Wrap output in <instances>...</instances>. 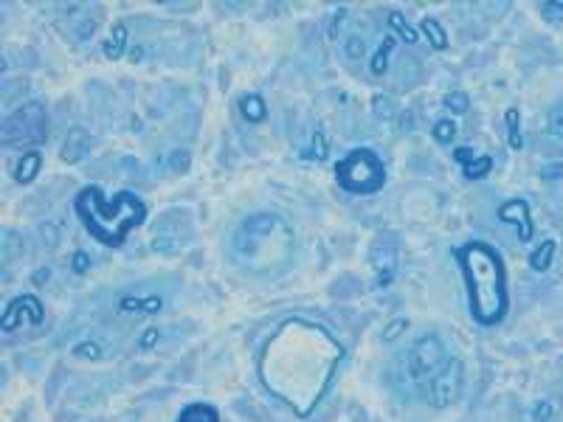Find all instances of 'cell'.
<instances>
[{
	"label": "cell",
	"instance_id": "obj_1",
	"mask_svg": "<svg viewBox=\"0 0 563 422\" xmlns=\"http://www.w3.org/2000/svg\"><path fill=\"white\" fill-rule=\"evenodd\" d=\"M453 253H457V262L468 284V307L473 321L481 327L501 324L507 310H510L507 271H504L501 253L479 240L459 245Z\"/></svg>",
	"mask_w": 563,
	"mask_h": 422
},
{
	"label": "cell",
	"instance_id": "obj_2",
	"mask_svg": "<svg viewBox=\"0 0 563 422\" xmlns=\"http://www.w3.org/2000/svg\"><path fill=\"white\" fill-rule=\"evenodd\" d=\"M76 214L93 240L107 248H119L124 245L127 234L144 223L147 206L132 192H119L113 200H107L99 186H88L76 197Z\"/></svg>",
	"mask_w": 563,
	"mask_h": 422
},
{
	"label": "cell",
	"instance_id": "obj_3",
	"mask_svg": "<svg viewBox=\"0 0 563 422\" xmlns=\"http://www.w3.org/2000/svg\"><path fill=\"white\" fill-rule=\"evenodd\" d=\"M231 245L245 259H276L285 256L293 245V231L276 214H254L239 225L231 236Z\"/></svg>",
	"mask_w": 563,
	"mask_h": 422
},
{
	"label": "cell",
	"instance_id": "obj_4",
	"mask_svg": "<svg viewBox=\"0 0 563 422\" xmlns=\"http://www.w3.org/2000/svg\"><path fill=\"white\" fill-rule=\"evenodd\" d=\"M335 180L350 195H374L383 189L386 169H383V161L372 149L358 147V149H350L335 164Z\"/></svg>",
	"mask_w": 563,
	"mask_h": 422
},
{
	"label": "cell",
	"instance_id": "obj_5",
	"mask_svg": "<svg viewBox=\"0 0 563 422\" xmlns=\"http://www.w3.org/2000/svg\"><path fill=\"white\" fill-rule=\"evenodd\" d=\"M48 136V116L40 101L20 104L14 113H9L0 127V141L6 149H37Z\"/></svg>",
	"mask_w": 563,
	"mask_h": 422
},
{
	"label": "cell",
	"instance_id": "obj_6",
	"mask_svg": "<svg viewBox=\"0 0 563 422\" xmlns=\"http://www.w3.org/2000/svg\"><path fill=\"white\" fill-rule=\"evenodd\" d=\"M448 352L442 347V340L437 335H422L414 340V347L409 349V358H406V369H409V377L414 383H428L431 377H437L442 369L448 366Z\"/></svg>",
	"mask_w": 563,
	"mask_h": 422
},
{
	"label": "cell",
	"instance_id": "obj_7",
	"mask_svg": "<svg viewBox=\"0 0 563 422\" xmlns=\"http://www.w3.org/2000/svg\"><path fill=\"white\" fill-rule=\"evenodd\" d=\"M462 394V363L459 360H448V366L437 377L425 383V400L434 408H448L459 400Z\"/></svg>",
	"mask_w": 563,
	"mask_h": 422
},
{
	"label": "cell",
	"instance_id": "obj_8",
	"mask_svg": "<svg viewBox=\"0 0 563 422\" xmlns=\"http://www.w3.org/2000/svg\"><path fill=\"white\" fill-rule=\"evenodd\" d=\"M23 319H29L32 324H40L43 321V304L37 296H20L14 299L6 312H3V319H0V327H3V332H12L20 327Z\"/></svg>",
	"mask_w": 563,
	"mask_h": 422
},
{
	"label": "cell",
	"instance_id": "obj_9",
	"mask_svg": "<svg viewBox=\"0 0 563 422\" xmlns=\"http://www.w3.org/2000/svg\"><path fill=\"white\" fill-rule=\"evenodd\" d=\"M372 268L378 273V284L386 287L394 279V268H397V245L392 240H378L372 245Z\"/></svg>",
	"mask_w": 563,
	"mask_h": 422
},
{
	"label": "cell",
	"instance_id": "obj_10",
	"mask_svg": "<svg viewBox=\"0 0 563 422\" xmlns=\"http://www.w3.org/2000/svg\"><path fill=\"white\" fill-rule=\"evenodd\" d=\"M499 220L507 223V225H516L521 243H529V240H532V220H529V206H527V200H521V197L507 200V203L499 208Z\"/></svg>",
	"mask_w": 563,
	"mask_h": 422
},
{
	"label": "cell",
	"instance_id": "obj_11",
	"mask_svg": "<svg viewBox=\"0 0 563 422\" xmlns=\"http://www.w3.org/2000/svg\"><path fill=\"white\" fill-rule=\"evenodd\" d=\"M91 147H93V138H91L88 129L85 127H73L68 133V138H65V144H62L60 155H62L65 164H79L91 152Z\"/></svg>",
	"mask_w": 563,
	"mask_h": 422
},
{
	"label": "cell",
	"instance_id": "obj_12",
	"mask_svg": "<svg viewBox=\"0 0 563 422\" xmlns=\"http://www.w3.org/2000/svg\"><path fill=\"white\" fill-rule=\"evenodd\" d=\"M40 166H43V155H40L37 149L23 152L20 164L14 166V180H17V183H32V180L40 175Z\"/></svg>",
	"mask_w": 563,
	"mask_h": 422
},
{
	"label": "cell",
	"instance_id": "obj_13",
	"mask_svg": "<svg viewBox=\"0 0 563 422\" xmlns=\"http://www.w3.org/2000/svg\"><path fill=\"white\" fill-rule=\"evenodd\" d=\"M178 422H220V414L214 406H206V403H192L186 406L178 417Z\"/></svg>",
	"mask_w": 563,
	"mask_h": 422
},
{
	"label": "cell",
	"instance_id": "obj_14",
	"mask_svg": "<svg viewBox=\"0 0 563 422\" xmlns=\"http://www.w3.org/2000/svg\"><path fill=\"white\" fill-rule=\"evenodd\" d=\"M127 25L124 23H119L116 29H113V34L107 37V42H104V57L107 60H121L124 57V51H127Z\"/></svg>",
	"mask_w": 563,
	"mask_h": 422
},
{
	"label": "cell",
	"instance_id": "obj_15",
	"mask_svg": "<svg viewBox=\"0 0 563 422\" xmlns=\"http://www.w3.org/2000/svg\"><path fill=\"white\" fill-rule=\"evenodd\" d=\"M239 110H243V116H245L251 124H259V121H265V116H267L265 99L256 96V93H248V96L239 99Z\"/></svg>",
	"mask_w": 563,
	"mask_h": 422
},
{
	"label": "cell",
	"instance_id": "obj_16",
	"mask_svg": "<svg viewBox=\"0 0 563 422\" xmlns=\"http://www.w3.org/2000/svg\"><path fill=\"white\" fill-rule=\"evenodd\" d=\"M552 256H555V240H544V243H541V248H535V251L529 253V268H532L535 273H544V271H549V265H552Z\"/></svg>",
	"mask_w": 563,
	"mask_h": 422
},
{
	"label": "cell",
	"instance_id": "obj_17",
	"mask_svg": "<svg viewBox=\"0 0 563 422\" xmlns=\"http://www.w3.org/2000/svg\"><path fill=\"white\" fill-rule=\"evenodd\" d=\"M420 29H422V34L428 37V42H431L437 51H445V48H448V34H445V29H442V25H440L434 17H422Z\"/></svg>",
	"mask_w": 563,
	"mask_h": 422
},
{
	"label": "cell",
	"instance_id": "obj_18",
	"mask_svg": "<svg viewBox=\"0 0 563 422\" xmlns=\"http://www.w3.org/2000/svg\"><path fill=\"white\" fill-rule=\"evenodd\" d=\"M394 48V37H386L383 42H381V48L374 51V57H372V73L374 76H383L386 73V68H389V51Z\"/></svg>",
	"mask_w": 563,
	"mask_h": 422
},
{
	"label": "cell",
	"instance_id": "obj_19",
	"mask_svg": "<svg viewBox=\"0 0 563 422\" xmlns=\"http://www.w3.org/2000/svg\"><path fill=\"white\" fill-rule=\"evenodd\" d=\"M389 25H392V29H394L400 37H403L409 45H414V42L420 40V37H417V32H414L411 25L403 20V14H400V12H392V14H389Z\"/></svg>",
	"mask_w": 563,
	"mask_h": 422
},
{
	"label": "cell",
	"instance_id": "obj_20",
	"mask_svg": "<svg viewBox=\"0 0 563 422\" xmlns=\"http://www.w3.org/2000/svg\"><path fill=\"white\" fill-rule=\"evenodd\" d=\"M504 119H507V133H510V147H513V149H521L524 141H521V119H518V110L510 108Z\"/></svg>",
	"mask_w": 563,
	"mask_h": 422
},
{
	"label": "cell",
	"instance_id": "obj_21",
	"mask_svg": "<svg viewBox=\"0 0 563 422\" xmlns=\"http://www.w3.org/2000/svg\"><path fill=\"white\" fill-rule=\"evenodd\" d=\"M490 169H493V158H490V155H479L473 164L465 166V175H468L470 180H479V177L490 175Z\"/></svg>",
	"mask_w": 563,
	"mask_h": 422
},
{
	"label": "cell",
	"instance_id": "obj_22",
	"mask_svg": "<svg viewBox=\"0 0 563 422\" xmlns=\"http://www.w3.org/2000/svg\"><path fill=\"white\" fill-rule=\"evenodd\" d=\"M372 110H374V116H378V119H383V121H389V119H394V99L392 96H374L372 99Z\"/></svg>",
	"mask_w": 563,
	"mask_h": 422
},
{
	"label": "cell",
	"instance_id": "obj_23",
	"mask_svg": "<svg viewBox=\"0 0 563 422\" xmlns=\"http://www.w3.org/2000/svg\"><path fill=\"white\" fill-rule=\"evenodd\" d=\"M431 136H434L440 144H451V141H453V136H457V124H453L451 119H442V121H437V124H434Z\"/></svg>",
	"mask_w": 563,
	"mask_h": 422
},
{
	"label": "cell",
	"instance_id": "obj_24",
	"mask_svg": "<svg viewBox=\"0 0 563 422\" xmlns=\"http://www.w3.org/2000/svg\"><path fill=\"white\" fill-rule=\"evenodd\" d=\"M445 104H448V110H453L457 116H462V113H468V108H470V99H468L462 90H451V93L445 96Z\"/></svg>",
	"mask_w": 563,
	"mask_h": 422
},
{
	"label": "cell",
	"instance_id": "obj_25",
	"mask_svg": "<svg viewBox=\"0 0 563 422\" xmlns=\"http://www.w3.org/2000/svg\"><path fill=\"white\" fill-rule=\"evenodd\" d=\"M189 164H192V158H189V152H186V149H175V152H169V169H172L175 175L189 172Z\"/></svg>",
	"mask_w": 563,
	"mask_h": 422
},
{
	"label": "cell",
	"instance_id": "obj_26",
	"mask_svg": "<svg viewBox=\"0 0 563 422\" xmlns=\"http://www.w3.org/2000/svg\"><path fill=\"white\" fill-rule=\"evenodd\" d=\"M152 251H158V253H175V251H178V236L155 234V236H152Z\"/></svg>",
	"mask_w": 563,
	"mask_h": 422
},
{
	"label": "cell",
	"instance_id": "obj_27",
	"mask_svg": "<svg viewBox=\"0 0 563 422\" xmlns=\"http://www.w3.org/2000/svg\"><path fill=\"white\" fill-rule=\"evenodd\" d=\"M344 54L350 57V60H361L363 54H366V40H361V37H346L344 40Z\"/></svg>",
	"mask_w": 563,
	"mask_h": 422
},
{
	"label": "cell",
	"instance_id": "obj_28",
	"mask_svg": "<svg viewBox=\"0 0 563 422\" xmlns=\"http://www.w3.org/2000/svg\"><path fill=\"white\" fill-rule=\"evenodd\" d=\"M73 355H76V358L99 360V358H101V349H99V344H93V340H82V344H76V347H73Z\"/></svg>",
	"mask_w": 563,
	"mask_h": 422
},
{
	"label": "cell",
	"instance_id": "obj_29",
	"mask_svg": "<svg viewBox=\"0 0 563 422\" xmlns=\"http://www.w3.org/2000/svg\"><path fill=\"white\" fill-rule=\"evenodd\" d=\"M549 133H552V138H558L563 144V108H555L549 113Z\"/></svg>",
	"mask_w": 563,
	"mask_h": 422
},
{
	"label": "cell",
	"instance_id": "obj_30",
	"mask_svg": "<svg viewBox=\"0 0 563 422\" xmlns=\"http://www.w3.org/2000/svg\"><path fill=\"white\" fill-rule=\"evenodd\" d=\"M406 327H409V321H406V319H397V321H392V324L386 327V332H383V340H386V344H392V340H397V338H400V332H406Z\"/></svg>",
	"mask_w": 563,
	"mask_h": 422
},
{
	"label": "cell",
	"instance_id": "obj_31",
	"mask_svg": "<svg viewBox=\"0 0 563 422\" xmlns=\"http://www.w3.org/2000/svg\"><path fill=\"white\" fill-rule=\"evenodd\" d=\"M549 419H552V403L541 400L538 406L532 408V422H549Z\"/></svg>",
	"mask_w": 563,
	"mask_h": 422
},
{
	"label": "cell",
	"instance_id": "obj_32",
	"mask_svg": "<svg viewBox=\"0 0 563 422\" xmlns=\"http://www.w3.org/2000/svg\"><path fill=\"white\" fill-rule=\"evenodd\" d=\"M541 12L549 20H560L563 17V0H547V3H541Z\"/></svg>",
	"mask_w": 563,
	"mask_h": 422
},
{
	"label": "cell",
	"instance_id": "obj_33",
	"mask_svg": "<svg viewBox=\"0 0 563 422\" xmlns=\"http://www.w3.org/2000/svg\"><path fill=\"white\" fill-rule=\"evenodd\" d=\"M453 158H457L459 164H465V166H468V164H473V161H476L479 155H476V149H470V147H457V149H453Z\"/></svg>",
	"mask_w": 563,
	"mask_h": 422
},
{
	"label": "cell",
	"instance_id": "obj_34",
	"mask_svg": "<svg viewBox=\"0 0 563 422\" xmlns=\"http://www.w3.org/2000/svg\"><path fill=\"white\" fill-rule=\"evenodd\" d=\"M88 268H91V256H88L85 251H76V253H73V271H76V273H85Z\"/></svg>",
	"mask_w": 563,
	"mask_h": 422
},
{
	"label": "cell",
	"instance_id": "obj_35",
	"mask_svg": "<svg viewBox=\"0 0 563 422\" xmlns=\"http://www.w3.org/2000/svg\"><path fill=\"white\" fill-rule=\"evenodd\" d=\"M313 155L318 158V161H324V158H327V141H324V136H321V133H315V138H313Z\"/></svg>",
	"mask_w": 563,
	"mask_h": 422
},
{
	"label": "cell",
	"instance_id": "obj_36",
	"mask_svg": "<svg viewBox=\"0 0 563 422\" xmlns=\"http://www.w3.org/2000/svg\"><path fill=\"white\" fill-rule=\"evenodd\" d=\"M93 32H96V23H93V20H85V23L76 29V40H88Z\"/></svg>",
	"mask_w": 563,
	"mask_h": 422
},
{
	"label": "cell",
	"instance_id": "obj_37",
	"mask_svg": "<svg viewBox=\"0 0 563 422\" xmlns=\"http://www.w3.org/2000/svg\"><path fill=\"white\" fill-rule=\"evenodd\" d=\"M155 340H158V330H155V327H149V330H144V335H141L139 344H141V349H149V347L155 344Z\"/></svg>",
	"mask_w": 563,
	"mask_h": 422
},
{
	"label": "cell",
	"instance_id": "obj_38",
	"mask_svg": "<svg viewBox=\"0 0 563 422\" xmlns=\"http://www.w3.org/2000/svg\"><path fill=\"white\" fill-rule=\"evenodd\" d=\"M541 175H544L547 180H555V177H560V175H563V164H552V166H544V169H541Z\"/></svg>",
	"mask_w": 563,
	"mask_h": 422
},
{
	"label": "cell",
	"instance_id": "obj_39",
	"mask_svg": "<svg viewBox=\"0 0 563 422\" xmlns=\"http://www.w3.org/2000/svg\"><path fill=\"white\" fill-rule=\"evenodd\" d=\"M400 129H403V133L414 129V116H411V113H403V116H400Z\"/></svg>",
	"mask_w": 563,
	"mask_h": 422
},
{
	"label": "cell",
	"instance_id": "obj_40",
	"mask_svg": "<svg viewBox=\"0 0 563 422\" xmlns=\"http://www.w3.org/2000/svg\"><path fill=\"white\" fill-rule=\"evenodd\" d=\"M40 234L48 236V245H57V231H53V225H43Z\"/></svg>",
	"mask_w": 563,
	"mask_h": 422
},
{
	"label": "cell",
	"instance_id": "obj_41",
	"mask_svg": "<svg viewBox=\"0 0 563 422\" xmlns=\"http://www.w3.org/2000/svg\"><path fill=\"white\" fill-rule=\"evenodd\" d=\"M141 57H144V48H139V45L130 48V60H132V62H141Z\"/></svg>",
	"mask_w": 563,
	"mask_h": 422
},
{
	"label": "cell",
	"instance_id": "obj_42",
	"mask_svg": "<svg viewBox=\"0 0 563 422\" xmlns=\"http://www.w3.org/2000/svg\"><path fill=\"white\" fill-rule=\"evenodd\" d=\"M43 279H48V271H40V273L34 276V282H43Z\"/></svg>",
	"mask_w": 563,
	"mask_h": 422
}]
</instances>
